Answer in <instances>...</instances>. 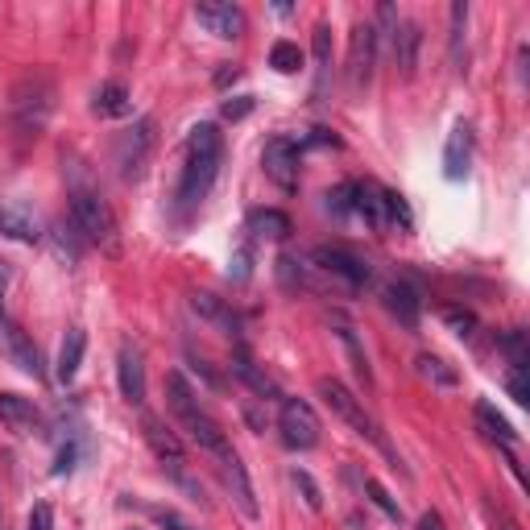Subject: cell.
<instances>
[{
	"instance_id": "cell-1",
	"label": "cell",
	"mask_w": 530,
	"mask_h": 530,
	"mask_svg": "<svg viewBox=\"0 0 530 530\" xmlns=\"http://www.w3.org/2000/svg\"><path fill=\"white\" fill-rule=\"evenodd\" d=\"M220 162H224V133L216 125H195L187 133V162H182V179L179 191H174V212L179 220H187L191 212H199L220 174Z\"/></svg>"
},
{
	"instance_id": "cell-2",
	"label": "cell",
	"mask_w": 530,
	"mask_h": 530,
	"mask_svg": "<svg viewBox=\"0 0 530 530\" xmlns=\"http://www.w3.org/2000/svg\"><path fill=\"white\" fill-rule=\"evenodd\" d=\"M319 398H324V402L332 406V410L340 414V419L348 422V427H352V431H357V435H365L369 443H378V448H381V452H386V456H390V464H394V468L402 464V460H398V452L390 448V440H386V435L378 431V422L369 419L365 402H360V398L352 394V390L344 386V381H336V378H319Z\"/></svg>"
},
{
	"instance_id": "cell-3",
	"label": "cell",
	"mask_w": 530,
	"mask_h": 530,
	"mask_svg": "<svg viewBox=\"0 0 530 530\" xmlns=\"http://www.w3.org/2000/svg\"><path fill=\"white\" fill-rule=\"evenodd\" d=\"M71 228L79 233V241L117 249V220H112L109 203L96 191H88V187L71 191Z\"/></svg>"
},
{
	"instance_id": "cell-4",
	"label": "cell",
	"mask_w": 530,
	"mask_h": 530,
	"mask_svg": "<svg viewBox=\"0 0 530 530\" xmlns=\"http://www.w3.org/2000/svg\"><path fill=\"white\" fill-rule=\"evenodd\" d=\"M141 431H145V440H150L153 456L162 460V464L171 468V476H174V481H179V485L187 489V494L199 502V497H203V489H199V485H195V476L187 473V456H182L179 435H174V431H166V427H162V422H158V419H153V414H145V419H141Z\"/></svg>"
},
{
	"instance_id": "cell-5",
	"label": "cell",
	"mask_w": 530,
	"mask_h": 530,
	"mask_svg": "<svg viewBox=\"0 0 530 530\" xmlns=\"http://www.w3.org/2000/svg\"><path fill=\"white\" fill-rule=\"evenodd\" d=\"M50 109H55V83L46 75H29V79H21L13 88V112H17L21 129L37 133L46 125V117H50Z\"/></svg>"
},
{
	"instance_id": "cell-6",
	"label": "cell",
	"mask_w": 530,
	"mask_h": 530,
	"mask_svg": "<svg viewBox=\"0 0 530 530\" xmlns=\"http://www.w3.org/2000/svg\"><path fill=\"white\" fill-rule=\"evenodd\" d=\"M278 431H282V443H286V448L311 452L315 443H319V414H315V406L303 402V398H282Z\"/></svg>"
},
{
	"instance_id": "cell-7",
	"label": "cell",
	"mask_w": 530,
	"mask_h": 530,
	"mask_svg": "<svg viewBox=\"0 0 530 530\" xmlns=\"http://www.w3.org/2000/svg\"><path fill=\"white\" fill-rule=\"evenodd\" d=\"M150 153H153V120L141 117L133 129L117 137V166H120V179L137 182L150 166Z\"/></svg>"
},
{
	"instance_id": "cell-8",
	"label": "cell",
	"mask_w": 530,
	"mask_h": 530,
	"mask_svg": "<svg viewBox=\"0 0 530 530\" xmlns=\"http://www.w3.org/2000/svg\"><path fill=\"white\" fill-rule=\"evenodd\" d=\"M298 158H303V145L290 141V137H274V141H265V150H261V171H265L270 182H278L282 191H295L298 187Z\"/></svg>"
},
{
	"instance_id": "cell-9",
	"label": "cell",
	"mask_w": 530,
	"mask_h": 530,
	"mask_svg": "<svg viewBox=\"0 0 530 530\" xmlns=\"http://www.w3.org/2000/svg\"><path fill=\"white\" fill-rule=\"evenodd\" d=\"M373 63H378V37H373V26L360 21L352 29V42H348V91L360 96L373 79Z\"/></svg>"
},
{
	"instance_id": "cell-10",
	"label": "cell",
	"mask_w": 530,
	"mask_h": 530,
	"mask_svg": "<svg viewBox=\"0 0 530 530\" xmlns=\"http://www.w3.org/2000/svg\"><path fill=\"white\" fill-rule=\"evenodd\" d=\"M315 261V270H324L332 274V278H340L348 290H360L369 282V265L360 257H352L348 249H332V244H319V249L311 253Z\"/></svg>"
},
{
	"instance_id": "cell-11",
	"label": "cell",
	"mask_w": 530,
	"mask_h": 530,
	"mask_svg": "<svg viewBox=\"0 0 530 530\" xmlns=\"http://www.w3.org/2000/svg\"><path fill=\"white\" fill-rule=\"evenodd\" d=\"M199 26H207V34L216 37H241L244 34V13L233 0H199L195 5Z\"/></svg>"
},
{
	"instance_id": "cell-12",
	"label": "cell",
	"mask_w": 530,
	"mask_h": 530,
	"mask_svg": "<svg viewBox=\"0 0 530 530\" xmlns=\"http://www.w3.org/2000/svg\"><path fill=\"white\" fill-rule=\"evenodd\" d=\"M0 344H5L9 360L21 369V373H29V378H46V369H42V352L34 348V340H29V336L21 332L17 324H9V319H0Z\"/></svg>"
},
{
	"instance_id": "cell-13",
	"label": "cell",
	"mask_w": 530,
	"mask_h": 530,
	"mask_svg": "<svg viewBox=\"0 0 530 530\" xmlns=\"http://www.w3.org/2000/svg\"><path fill=\"white\" fill-rule=\"evenodd\" d=\"M0 422L17 435H46V419L29 398L21 394H0Z\"/></svg>"
},
{
	"instance_id": "cell-14",
	"label": "cell",
	"mask_w": 530,
	"mask_h": 530,
	"mask_svg": "<svg viewBox=\"0 0 530 530\" xmlns=\"http://www.w3.org/2000/svg\"><path fill=\"white\" fill-rule=\"evenodd\" d=\"M216 468H220V476H224V485H228V494H233V502L241 505V514L244 518H257V497H253V485H249V473H244V464H241V456L236 452H224V456L216 460Z\"/></svg>"
},
{
	"instance_id": "cell-15",
	"label": "cell",
	"mask_w": 530,
	"mask_h": 530,
	"mask_svg": "<svg viewBox=\"0 0 530 530\" xmlns=\"http://www.w3.org/2000/svg\"><path fill=\"white\" fill-rule=\"evenodd\" d=\"M381 303H386V311L394 315L398 324L402 327H419V315H422V298H419V290L410 286V282H402V278H394V282H386V290H381Z\"/></svg>"
},
{
	"instance_id": "cell-16",
	"label": "cell",
	"mask_w": 530,
	"mask_h": 530,
	"mask_svg": "<svg viewBox=\"0 0 530 530\" xmlns=\"http://www.w3.org/2000/svg\"><path fill=\"white\" fill-rule=\"evenodd\" d=\"M182 427H187V435H191V443H199V448L207 452L212 460H220L224 452H233V443H228V435H224V427H220L212 414H203V410H195V414H187V419H179Z\"/></svg>"
},
{
	"instance_id": "cell-17",
	"label": "cell",
	"mask_w": 530,
	"mask_h": 530,
	"mask_svg": "<svg viewBox=\"0 0 530 530\" xmlns=\"http://www.w3.org/2000/svg\"><path fill=\"white\" fill-rule=\"evenodd\" d=\"M0 236H13L21 244L42 241V228H37V216L17 199H0Z\"/></svg>"
},
{
	"instance_id": "cell-18",
	"label": "cell",
	"mask_w": 530,
	"mask_h": 530,
	"mask_svg": "<svg viewBox=\"0 0 530 530\" xmlns=\"http://www.w3.org/2000/svg\"><path fill=\"white\" fill-rule=\"evenodd\" d=\"M468 162H473V125L456 120V129L448 133V145H443V179L460 182L468 174Z\"/></svg>"
},
{
	"instance_id": "cell-19",
	"label": "cell",
	"mask_w": 530,
	"mask_h": 530,
	"mask_svg": "<svg viewBox=\"0 0 530 530\" xmlns=\"http://www.w3.org/2000/svg\"><path fill=\"white\" fill-rule=\"evenodd\" d=\"M352 216L365 220L373 233H386V191L378 182H352Z\"/></svg>"
},
{
	"instance_id": "cell-20",
	"label": "cell",
	"mask_w": 530,
	"mask_h": 530,
	"mask_svg": "<svg viewBox=\"0 0 530 530\" xmlns=\"http://www.w3.org/2000/svg\"><path fill=\"white\" fill-rule=\"evenodd\" d=\"M117 381H120V398L133 406L145 402V365H141V352L137 348H120L117 357Z\"/></svg>"
},
{
	"instance_id": "cell-21",
	"label": "cell",
	"mask_w": 530,
	"mask_h": 530,
	"mask_svg": "<svg viewBox=\"0 0 530 530\" xmlns=\"http://www.w3.org/2000/svg\"><path fill=\"white\" fill-rule=\"evenodd\" d=\"M311 55H315V88H311V99L327 96V83H332V29L327 26H315V37H311Z\"/></svg>"
},
{
	"instance_id": "cell-22",
	"label": "cell",
	"mask_w": 530,
	"mask_h": 530,
	"mask_svg": "<svg viewBox=\"0 0 530 530\" xmlns=\"http://www.w3.org/2000/svg\"><path fill=\"white\" fill-rule=\"evenodd\" d=\"M419 46H422V26H414V21H406V26H398L394 34V63L398 71H402V79H414V67H419Z\"/></svg>"
},
{
	"instance_id": "cell-23",
	"label": "cell",
	"mask_w": 530,
	"mask_h": 530,
	"mask_svg": "<svg viewBox=\"0 0 530 530\" xmlns=\"http://www.w3.org/2000/svg\"><path fill=\"white\" fill-rule=\"evenodd\" d=\"M332 336L344 344V352H348V360H352V373H357V378L365 381V390H369V386H373V369H369L365 348H360L357 332H352V324L344 319V315H332Z\"/></svg>"
},
{
	"instance_id": "cell-24",
	"label": "cell",
	"mask_w": 530,
	"mask_h": 530,
	"mask_svg": "<svg viewBox=\"0 0 530 530\" xmlns=\"http://www.w3.org/2000/svg\"><path fill=\"white\" fill-rule=\"evenodd\" d=\"M290 236V216L278 207H257L249 216V241H286Z\"/></svg>"
},
{
	"instance_id": "cell-25",
	"label": "cell",
	"mask_w": 530,
	"mask_h": 530,
	"mask_svg": "<svg viewBox=\"0 0 530 530\" xmlns=\"http://www.w3.org/2000/svg\"><path fill=\"white\" fill-rule=\"evenodd\" d=\"M473 414H476V427H481V435H485V440L505 443V448H510V443L518 440V431L510 427V419H505V414H497L494 402H476Z\"/></svg>"
},
{
	"instance_id": "cell-26",
	"label": "cell",
	"mask_w": 530,
	"mask_h": 530,
	"mask_svg": "<svg viewBox=\"0 0 530 530\" xmlns=\"http://www.w3.org/2000/svg\"><path fill=\"white\" fill-rule=\"evenodd\" d=\"M83 348H88V336H83L79 327H71V332H67V340H63V348H58V369H55L63 386H71V381H75V373H79Z\"/></svg>"
},
{
	"instance_id": "cell-27",
	"label": "cell",
	"mask_w": 530,
	"mask_h": 530,
	"mask_svg": "<svg viewBox=\"0 0 530 530\" xmlns=\"http://www.w3.org/2000/svg\"><path fill=\"white\" fill-rule=\"evenodd\" d=\"M166 402H171L174 419H187V414L203 410L199 398H195V390H191V381L182 378V373H171V378H166Z\"/></svg>"
},
{
	"instance_id": "cell-28",
	"label": "cell",
	"mask_w": 530,
	"mask_h": 530,
	"mask_svg": "<svg viewBox=\"0 0 530 530\" xmlns=\"http://www.w3.org/2000/svg\"><path fill=\"white\" fill-rule=\"evenodd\" d=\"M233 373L244 381V386L253 390V394H261V398H265V394H274V381L265 378V373H261L257 365H253V357H249V352H244V348H236V352H233Z\"/></svg>"
},
{
	"instance_id": "cell-29",
	"label": "cell",
	"mask_w": 530,
	"mask_h": 530,
	"mask_svg": "<svg viewBox=\"0 0 530 530\" xmlns=\"http://www.w3.org/2000/svg\"><path fill=\"white\" fill-rule=\"evenodd\" d=\"M96 112L99 117H125L129 112V88L125 83H104L96 91Z\"/></svg>"
},
{
	"instance_id": "cell-30",
	"label": "cell",
	"mask_w": 530,
	"mask_h": 530,
	"mask_svg": "<svg viewBox=\"0 0 530 530\" xmlns=\"http://www.w3.org/2000/svg\"><path fill=\"white\" fill-rule=\"evenodd\" d=\"M414 369H419V378H427L431 386H443V390H452L456 386V369H448V360H440V357H431V352H422L419 360H414Z\"/></svg>"
},
{
	"instance_id": "cell-31",
	"label": "cell",
	"mask_w": 530,
	"mask_h": 530,
	"mask_svg": "<svg viewBox=\"0 0 530 530\" xmlns=\"http://www.w3.org/2000/svg\"><path fill=\"white\" fill-rule=\"evenodd\" d=\"M191 307H195L203 319H212V324H220V327H233L236 332V315L228 311L224 303H220L216 295H191Z\"/></svg>"
},
{
	"instance_id": "cell-32",
	"label": "cell",
	"mask_w": 530,
	"mask_h": 530,
	"mask_svg": "<svg viewBox=\"0 0 530 530\" xmlns=\"http://www.w3.org/2000/svg\"><path fill=\"white\" fill-rule=\"evenodd\" d=\"M365 494H369V502L378 505V510L386 514L390 522H402V505H398L394 497H390V489L381 485V481H373V476H365Z\"/></svg>"
},
{
	"instance_id": "cell-33",
	"label": "cell",
	"mask_w": 530,
	"mask_h": 530,
	"mask_svg": "<svg viewBox=\"0 0 530 530\" xmlns=\"http://www.w3.org/2000/svg\"><path fill=\"white\" fill-rule=\"evenodd\" d=\"M270 67H274V71H282V75L298 71V67H303V50H298L295 42H274V50H270Z\"/></svg>"
},
{
	"instance_id": "cell-34",
	"label": "cell",
	"mask_w": 530,
	"mask_h": 530,
	"mask_svg": "<svg viewBox=\"0 0 530 530\" xmlns=\"http://www.w3.org/2000/svg\"><path fill=\"white\" fill-rule=\"evenodd\" d=\"M386 224H398L402 233H410V228H414L410 207H406V199L398 195V191H386Z\"/></svg>"
},
{
	"instance_id": "cell-35",
	"label": "cell",
	"mask_w": 530,
	"mask_h": 530,
	"mask_svg": "<svg viewBox=\"0 0 530 530\" xmlns=\"http://www.w3.org/2000/svg\"><path fill=\"white\" fill-rule=\"evenodd\" d=\"M440 315H443V324H448L456 336H464V340H468V336H476V315L473 311H464V307H443Z\"/></svg>"
},
{
	"instance_id": "cell-36",
	"label": "cell",
	"mask_w": 530,
	"mask_h": 530,
	"mask_svg": "<svg viewBox=\"0 0 530 530\" xmlns=\"http://www.w3.org/2000/svg\"><path fill=\"white\" fill-rule=\"evenodd\" d=\"M290 481H295V489H298V494H303L307 510H324V494H319V485H315V481H311V473L295 468V473H290Z\"/></svg>"
},
{
	"instance_id": "cell-37",
	"label": "cell",
	"mask_w": 530,
	"mask_h": 530,
	"mask_svg": "<svg viewBox=\"0 0 530 530\" xmlns=\"http://www.w3.org/2000/svg\"><path fill=\"white\" fill-rule=\"evenodd\" d=\"M502 352L510 357V365H526V360H530V352H526V332H518V327H514V332H505V336H502Z\"/></svg>"
},
{
	"instance_id": "cell-38",
	"label": "cell",
	"mask_w": 530,
	"mask_h": 530,
	"mask_svg": "<svg viewBox=\"0 0 530 530\" xmlns=\"http://www.w3.org/2000/svg\"><path fill=\"white\" fill-rule=\"evenodd\" d=\"M464 26H468V5L456 0L452 5V58L460 63V46H464Z\"/></svg>"
},
{
	"instance_id": "cell-39",
	"label": "cell",
	"mask_w": 530,
	"mask_h": 530,
	"mask_svg": "<svg viewBox=\"0 0 530 530\" xmlns=\"http://www.w3.org/2000/svg\"><path fill=\"white\" fill-rule=\"evenodd\" d=\"M249 274H253V241H244L241 249L233 253V265H228V278L249 282Z\"/></svg>"
},
{
	"instance_id": "cell-40",
	"label": "cell",
	"mask_w": 530,
	"mask_h": 530,
	"mask_svg": "<svg viewBox=\"0 0 530 530\" xmlns=\"http://www.w3.org/2000/svg\"><path fill=\"white\" fill-rule=\"evenodd\" d=\"M505 386H510V398H514V402H530V390H526V365H510V378H505Z\"/></svg>"
},
{
	"instance_id": "cell-41",
	"label": "cell",
	"mask_w": 530,
	"mask_h": 530,
	"mask_svg": "<svg viewBox=\"0 0 530 530\" xmlns=\"http://www.w3.org/2000/svg\"><path fill=\"white\" fill-rule=\"evenodd\" d=\"M327 207H332L336 216H352V182H344V187H336L332 195H327Z\"/></svg>"
},
{
	"instance_id": "cell-42",
	"label": "cell",
	"mask_w": 530,
	"mask_h": 530,
	"mask_svg": "<svg viewBox=\"0 0 530 530\" xmlns=\"http://www.w3.org/2000/svg\"><path fill=\"white\" fill-rule=\"evenodd\" d=\"M150 518L158 522V526H166V530H195L182 514H174V510H150Z\"/></svg>"
},
{
	"instance_id": "cell-43",
	"label": "cell",
	"mask_w": 530,
	"mask_h": 530,
	"mask_svg": "<svg viewBox=\"0 0 530 530\" xmlns=\"http://www.w3.org/2000/svg\"><path fill=\"white\" fill-rule=\"evenodd\" d=\"M303 261H295V257H278V274H282V282L286 286H303V270H298Z\"/></svg>"
},
{
	"instance_id": "cell-44",
	"label": "cell",
	"mask_w": 530,
	"mask_h": 530,
	"mask_svg": "<svg viewBox=\"0 0 530 530\" xmlns=\"http://www.w3.org/2000/svg\"><path fill=\"white\" fill-rule=\"evenodd\" d=\"M26 530H55V510L50 505H34V514H29V526Z\"/></svg>"
},
{
	"instance_id": "cell-45",
	"label": "cell",
	"mask_w": 530,
	"mask_h": 530,
	"mask_svg": "<svg viewBox=\"0 0 530 530\" xmlns=\"http://www.w3.org/2000/svg\"><path fill=\"white\" fill-rule=\"evenodd\" d=\"M253 112V96H236V99H224V120H241Z\"/></svg>"
},
{
	"instance_id": "cell-46",
	"label": "cell",
	"mask_w": 530,
	"mask_h": 530,
	"mask_svg": "<svg viewBox=\"0 0 530 530\" xmlns=\"http://www.w3.org/2000/svg\"><path fill=\"white\" fill-rule=\"evenodd\" d=\"M75 456H79V448H75V443H67L63 452H58V464H55V473L63 476V473H71L75 468Z\"/></svg>"
},
{
	"instance_id": "cell-47",
	"label": "cell",
	"mask_w": 530,
	"mask_h": 530,
	"mask_svg": "<svg viewBox=\"0 0 530 530\" xmlns=\"http://www.w3.org/2000/svg\"><path fill=\"white\" fill-rule=\"evenodd\" d=\"M414 530H448V526H443V518L435 510H427L419 522H414Z\"/></svg>"
},
{
	"instance_id": "cell-48",
	"label": "cell",
	"mask_w": 530,
	"mask_h": 530,
	"mask_svg": "<svg viewBox=\"0 0 530 530\" xmlns=\"http://www.w3.org/2000/svg\"><path fill=\"white\" fill-rule=\"evenodd\" d=\"M9 261H0V319H5V290H9Z\"/></svg>"
},
{
	"instance_id": "cell-49",
	"label": "cell",
	"mask_w": 530,
	"mask_h": 530,
	"mask_svg": "<svg viewBox=\"0 0 530 530\" xmlns=\"http://www.w3.org/2000/svg\"><path fill=\"white\" fill-rule=\"evenodd\" d=\"M307 145H340V141H336V137L327 133V129H311V137H307Z\"/></svg>"
},
{
	"instance_id": "cell-50",
	"label": "cell",
	"mask_w": 530,
	"mask_h": 530,
	"mask_svg": "<svg viewBox=\"0 0 530 530\" xmlns=\"http://www.w3.org/2000/svg\"><path fill=\"white\" fill-rule=\"evenodd\" d=\"M236 75H241V71H236V67H224V71L216 75V88H228V83H233Z\"/></svg>"
}]
</instances>
